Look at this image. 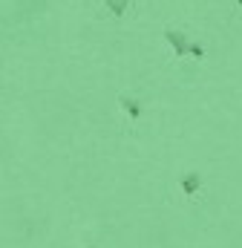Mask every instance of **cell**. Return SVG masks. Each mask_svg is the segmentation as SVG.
<instances>
[{"mask_svg":"<svg viewBox=\"0 0 242 248\" xmlns=\"http://www.w3.org/2000/svg\"><path fill=\"white\" fill-rule=\"evenodd\" d=\"M196 185H199V179H196V176H190V179H184V190H196Z\"/></svg>","mask_w":242,"mask_h":248,"instance_id":"obj_2","label":"cell"},{"mask_svg":"<svg viewBox=\"0 0 242 248\" xmlns=\"http://www.w3.org/2000/svg\"><path fill=\"white\" fill-rule=\"evenodd\" d=\"M124 6H127V0H110V9H113L116 15H121V12H124Z\"/></svg>","mask_w":242,"mask_h":248,"instance_id":"obj_1","label":"cell"}]
</instances>
